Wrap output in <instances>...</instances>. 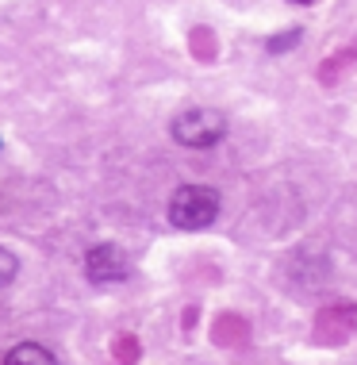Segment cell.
Wrapping results in <instances>:
<instances>
[{
    "mask_svg": "<svg viewBox=\"0 0 357 365\" xmlns=\"http://www.w3.org/2000/svg\"><path fill=\"white\" fill-rule=\"evenodd\" d=\"M131 273V258L123 254V246L115 242H96L93 250L85 254V277L93 284H112L123 281Z\"/></svg>",
    "mask_w": 357,
    "mask_h": 365,
    "instance_id": "obj_3",
    "label": "cell"
},
{
    "mask_svg": "<svg viewBox=\"0 0 357 365\" xmlns=\"http://www.w3.org/2000/svg\"><path fill=\"white\" fill-rule=\"evenodd\" d=\"M170 223L181 231H204L219 215V192L212 185H181L170 196Z\"/></svg>",
    "mask_w": 357,
    "mask_h": 365,
    "instance_id": "obj_2",
    "label": "cell"
},
{
    "mask_svg": "<svg viewBox=\"0 0 357 365\" xmlns=\"http://www.w3.org/2000/svg\"><path fill=\"white\" fill-rule=\"evenodd\" d=\"M4 365H58V358L38 342H19L4 354Z\"/></svg>",
    "mask_w": 357,
    "mask_h": 365,
    "instance_id": "obj_5",
    "label": "cell"
},
{
    "mask_svg": "<svg viewBox=\"0 0 357 365\" xmlns=\"http://www.w3.org/2000/svg\"><path fill=\"white\" fill-rule=\"evenodd\" d=\"M227 127L231 123H227L219 108H188L170 123V135L185 150H212V146H219L227 139Z\"/></svg>",
    "mask_w": 357,
    "mask_h": 365,
    "instance_id": "obj_1",
    "label": "cell"
},
{
    "mask_svg": "<svg viewBox=\"0 0 357 365\" xmlns=\"http://www.w3.org/2000/svg\"><path fill=\"white\" fill-rule=\"evenodd\" d=\"M353 331H357V304H350V300H338V304H331V308H323L315 315V339L319 342L342 346Z\"/></svg>",
    "mask_w": 357,
    "mask_h": 365,
    "instance_id": "obj_4",
    "label": "cell"
},
{
    "mask_svg": "<svg viewBox=\"0 0 357 365\" xmlns=\"http://www.w3.org/2000/svg\"><path fill=\"white\" fill-rule=\"evenodd\" d=\"M0 146H4V143H0Z\"/></svg>",
    "mask_w": 357,
    "mask_h": 365,
    "instance_id": "obj_10",
    "label": "cell"
},
{
    "mask_svg": "<svg viewBox=\"0 0 357 365\" xmlns=\"http://www.w3.org/2000/svg\"><path fill=\"white\" fill-rule=\"evenodd\" d=\"M296 4H315V0H296Z\"/></svg>",
    "mask_w": 357,
    "mask_h": 365,
    "instance_id": "obj_9",
    "label": "cell"
},
{
    "mask_svg": "<svg viewBox=\"0 0 357 365\" xmlns=\"http://www.w3.org/2000/svg\"><path fill=\"white\" fill-rule=\"evenodd\" d=\"M300 38H304L300 27H289V31L265 38V51H269V54H289V51H296V46H300Z\"/></svg>",
    "mask_w": 357,
    "mask_h": 365,
    "instance_id": "obj_6",
    "label": "cell"
},
{
    "mask_svg": "<svg viewBox=\"0 0 357 365\" xmlns=\"http://www.w3.org/2000/svg\"><path fill=\"white\" fill-rule=\"evenodd\" d=\"M16 273H19V258L8 250V246H0V289H4V284H12Z\"/></svg>",
    "mask_w": 357,
    "mask_h": 365,
    "instance_id": "obj_7",
    "label": "cell"
},
{
    "mask_svg": "<svg viewBox=\"0 0 357 365\" xmlns=\"http://www.w3.org/2000/svg\"><path fill=\"white\" fill-rule=\"evenodd\" d=\"M115 358H119V361H135V339H131V334H119Z\"/></svg>",
    "mask_w": 357,
    "mask_h": 365,
    "instance_id": "obj_8",
    "label": "cell"
}]
</instances>
